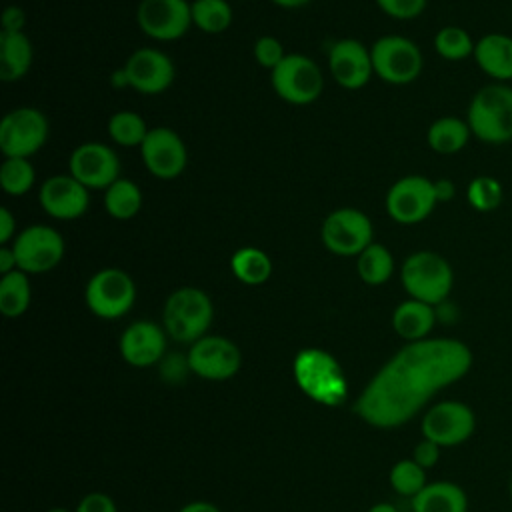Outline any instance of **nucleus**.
I'll use <instances>...</instances> for the list:
<instances>
[{
	"label": "nucleus",
	"instance_id": "f257e3e1",
	"mask_svg": "<svg viewBox=\"0 0 512 512\" xmlns=\"http://www.w3.org/2000/svg\"><path fill=\"white\" fill-rule=\"evenodd\" d=\"M474 364L468 344L456 338L406 342L368 380L354 400V414L374 428L410 422L440 390L462 380Z\"/></svg>",
	"mask_w": 512,
	"mask_h": 512
},
{
	"label": "nucleus",
	"instance_id": "f03ea898",
	"mask_svg": "<svg viewBox=\"0 0 512 512\" xmlns=\"http://www.w3.org/2000/svg\"><path fill=\"white\" fill-rule=\"evenodd\" d=\"M298 388L322 406H340L348 398V382L340 362L322 348H302L292 362Z\"/></svg>",
	"mask_w": 512,
	"mask_h": 512
},
{
	"label": "nucleus",
	"instance_id": "7ed1b4c3",
	"mask_svg": "<svg viewBox=\"0 0 512 512\" xmlns=\"http://www.w3.org/2000/svg\"><path fill=\"white\" fill-rule=\"evenodd\" d=\"M466 122L472 136L484 144L512 142V86L504 82L480 86L470 98Z\"/></svg>",
	"mask_w": 512,
	"mask_h": 512
},
{
	"label": "nucleus",
	"instance_id": "20e7f679",
	"mask_svg": "<svg viewBox=\"0 0 512 512\" xmlns=\"http://www.w3.org/2000/svg\"><path fill=\"white\" fill-rule=\"evenodd\" d=\"M214 318V306L210 296L194 286H182L174 290L162 312V328L166 334L182 344H192L206 336Z\"/></svg>",
	"mask_w": 512,
	"mask_h": 512
},
{
	"label": "nucleus",
	"instance_id": "39448f33",
	"mask_svg": "<svg viewBox=\"0 0 512 512\" xmlns=\"http://www.w3.org/2000/svg\"><path fill=\"white\" fill-rule=\"evenodd\" d=\"M400 280L410 298L438 306L452 292L454 270L442 254L418 250L402 262Z\"/></svg>",
	"mask_w": 512,
	"mask_h": 512
},
{
	"label": "nucleus",
	"instance_id": "423d86ee",
	"mask_svg": "<svg viewBox=\"0 0 512 512\" xmlns=\"http://www.w3.org/2000/svg\"><path fill=\"white\" fill-rule=\"evenodd\" d=\"M370 56L374 74L388 84H410L424 68V56L416 42L400 34L378 38L370 48Z\"/></svg>",
	"mask_w": 512,
	"mask_h": 512
},
{
	"label": "nucleus",
	"instance_id": "0eeeda50",
	"mask_svg": "<svg viewBox=\"0 0 512 512\" xmlns=\"http://www.w3.org/2000/svg\"><path fill=\"white\" fill-rule=\"evenodd\" d=\"M84 300L94 316L114 320L134 306L136 284L122 268H102L88 280Z\"/></svg>",
	"mask_w": 512,
	"mask_h": 512
},
{
	"label": "nucleus",
	"instance_id": "6e6552de",
	"mask_svg": "<svg viewBox=\"0 0 512 512\" xmlns=\"http://www.w3.org/2000/svg\"><path fill=\"white\" fill-rule=\"evenodd\" d=\"M274 92L288 104H312L324 88V76L318 64L304 54H286L270 72Z\"/></svg>",
	"mask_w": 512,
	"mask_h": 512
},
{
	"label": "nucleus",
	"instance_id": "1a4fd4ad",
	"mask_svg": "<svg viewBox=\"0 0 512 512\" xmlns=\"http://www.w3.org/2000/svg\"><path fill=\"white\" fill-rule=\"evenodd\" d=\"M422 438L442 448L464 444L476 430V414L462 400H440L432 404L420 422Z\"/></svg>",
	"mask_w": 512,
	"mask_h": 512
},
{
	"label": "nucleus",
	"instance_id": "9d476101",
	"mask_svg": "<svg viewBox=\"0 0 512 512\" xmlns=\"http://www.w3.org/2000/svg\"><path fill=\"white\" fill-rule=\"evenodd\" d=\"M48 140V118L30 106L10 110L0 122L4 158H30Z\"/></svg>",
	"mask_w": 512,
	"mask_h": 512
},
{
	"label": "nucleus",
	"instance_id": "9b49d317",
	"mask_svg": "<svg viewBox=\"0 0 512 512\" xmlns=\"http://www.w3.org/2000/svg\"><path fill=\"white\" fill-rule=\"evenodd\" d=\"M384 202L386 212L394 222L406 226L418 224L426 220L438 204L434 180L420 174L402 176L390 186Z\"/></svg>",
	"mask_w": 512,
	"mask_h": 512
},
{
	"label": "nucleus",
	"instance_id": "f8f14e48",
	"mask_svg": "<svg viewBox=\"0 0 512 512\" xmlns=\"http://www.w3.org/2000/svg\"><path fill=\"white\" fill-rule=\"evenodd\" d=\"M320 236L332 254L358 256L372 244V222L358 208H338L324 218Z\"/></svg>",
	"mask_w": 512,
	"mask_h": 512
},
{
	"label": "nucleus",
	"instance_id": "ddd939ff",
	"mask_svg": "<svg viewBox=\"0 0 512 512\" xmlns=\"http://www.w3.org/2000/svg\"><path fill=\"white\" fill-rule=\"evenodd\" d=\"M12 248L16 252L18 268L26 274L48 272L64 258V238L46 224H32L18 232Z\"/></svg>",
	"mask_w": 512,
	"mask_h": 512
},
{
	"label": "nucleus",
	"instance_id": "4468645a",
	"mask_svg": "<svg viewBox=\"0 0 512 512\" xmlns=\"http://www.w3.org/2000/svg\"><path fill=\"white\" fill-rule=\"evenodd\" d=\"M188 366L200 378L226 380L232 378L242 366L240 348L224 336L206 334L190 344Z\"/></svg>",
	"mask_w": 512,
	"mask_h": 512
},
{
	"label": "nucleus",
	"instance_id": "2eb2a0df",
	"mask_svg": "<svg viewBox=\"0 0 512 512\" xmlns=\"http://www.w3.org/2000/svg\"><path fill=\"white\" fill-rule=\"evenodd\" d=\"M140 156L148 172L160 180H172L180 176L188 162L186 144L178 132L160 126L150 128L140 144Z\"/></svg>",
	"mask_w": 512,
	"mask_h": 512
},
{
	"label": "nucleus",
	"instance_id": "dca6fc26",
	"mask_svg": "<svg viewBox=\"0 0 512 512\" xmlns=\"http://www.w3.org/2000/svg\"><path fill=\"white\" fill-rule=\"evenodd\" d=\"M140 30L156 40H178L192 26V10L186 0H142L136 10Z\"/></svg>",
	"mask_w": 512,
	"mask_h": 512
},
{
	"label": "nucleus",
	"instance_id": "f3484780",
	"mask_svg": "<svg viewBox=\"0 0 512 512\" xmlns=\"http://www.w3.org/2000/svg\"><path fill=\"white\" fill-rule=\"evenodd\" d=\"M68 168L88 190H106L120 178V160L116 152L102 142H84L76 146L70 154Z\"/></svg>",
	"mask_w": 512,
	"mask_h": 512
},
{
	"label": "nucleus",
	"instance_id": "a211bd4d",
	"mask_svg": "<svg viewBox=\"0 0 512 512\" xmlns=\"http://www.w3.org/2000/svg\"><path fill=\"white\" fill-rule=\"evenodd\" d=\"M124 80L140 94H160L170 88L174 82L176 70L172 60L156 48H138L134 50L124 68Z\"/></svg>",
	"mask_w": 512,
	"mask_h": 512
},
{
	"label": "nucleus",
	"instance_id": "6ab92c4d",
	"mask_svg": "<svg viewBox=\"0 0 512 512\" xmlns=\"http://www.w3.org/2000/svg\"><path fill=\"white\" fill-rule=\"evenodd\" d=\"M38 200L42 210L56 220H76L90 204L88 188L72 174H56L42 182Z\"/></svg>",
	"mask_w": 512,
	"mask_h": 512
},
{
	"label": "nucleus",
	"instance_id": "aec40b11",
	"mask_svg": "<svg viewBox=\"0 0 512 512\" xmlns=\"http://www.w3.org/2000/svg\"><path fill=\"white\" fill-rule=\"evenodd\" d=\"M328 70L346 90L362 88L374 74L370 50L354 38H342L328 52Z\"/></svg>",
	"mask_w": 512,
	"mask_h": 512
},
{
	"label": "nucleus",
	"instance_id": "412c9836",
	"mask_svg": "<svg viewBox=\"0 0 512 512\" xmlns=\"http://www.w3.org/2000/svg\"><path fill=\"white\" fill-rule=\"evenodd\" d=\"M166 330L152 320H136L120 336V356L134 368L158 364L166 352Z\"/></svg>",
	"mask_w": 512,
	"mask_h": 512
},
{
	"label": "nucleus",
	"instance_id": "4be33fe9",
	"mask_svg": "<svg viewBox=\"0 0 512 512\" xmlns=\"http://www.w3.org/2000/svg\"><path fill=\"white\" fill-rule=\"evenodd\" d=\"M472 58L492 82L508 84L512 80V36L502 32L480 36Z\"/></svg>",
	"mask_w": 512,
	"mask_h": 512
},
{
	"label": "nucleus",
	"instance_id": "5701e85b",
	"mask_svg": "<svg viewBox=\"0 0 512 512\" xmlns=\"http://www.w3.org/2000/svg\"><path fill=\"white\" fill-rule=\"evenodd\" d=\"M434 324H436V306L416 298H408L400 302L392 312V328L406 342L430 338Z\"/></svg>",
	"mask_w": 512,
	"mask_h": 512
},
{
	"label": "nucleus",
	"instance_id": "b1692460",
	"mask_svg": "<svg viewBox=\"0 0 512 512\" xmlns=\"http://www.w3.org/2000/svg\"><path fill=\"white\" fill-rule=\"evenodd\" d=\"M410 506L412 512H468V496L456 482L436 480L410 498Z\"/></svg>",
	"mask_w": 512,
	"mask_h": 512
},
{
	"label": "nucleus",
	"instance_id": "393cba45",
	"mask_svg": "<svg viewBox=\"0 0 512 512\" xmlns=\"http://www.w3.org/2000/svg\"><path fill=\"white\" fill-rule=\"evenodd\" d=\"M32 66V42L20 32L2 30L0 32V78L4 82H14L26 76Z\"/></svg>",
	"mask_w": 512,
	"mask_h": 512
},
{
	"label": "nucleus",
	"instance_id": "a878e982",
	"mask_svg": "<svg viewBox=\"0 0 512 512\" xmlns=\"http://www.w3.org/2000/svg\"><path fill=\"white\" fill-rule=\"evenodd\" d=\"M470 138H472V132L466 118H458V116H440L428 126V132H426L428 146L442 156L458 154L468 144Z\"/></svg>",
	"mask_w": 512,
	"mask_h": 512
},
{
	"label": "nucleus",
	"instance_id": "bb28decb",
	"mask_svg": "<svg viewBox=\"0 0 512 512\" xmlns=\"http://www.w3.org/2000/svg\"><path fill=\"white\" fill-rule=\"evenodd\" d=\"M232 274L248 286H260L272 276L270 256L254 246H244L232 254L230 260Z\"/></svg>",
	"mask_w": 512,
	"mask_h": 512
},
{
	"label": "nucleus",
	"instance_id": "cd10ccee",
	"mask_svg": "<svg viewBox=\"0 0 512 512\" xmlns=\"http://www.w3.org/2000/svg\"><path fill=\"white\" fill-rule=\"evenodd\" d=\"M356 270L360 280L368 286L386 284L394 274V256L384 244L372 242L356 256Z\"/></svg>",
	"mask_w": 512,
	"mask_h": 512
},
{
	"label": "nucleus",
	"instance_id": "c85d7f7f",
	"mask_svg": "<svg viewBox=\"0 0 512 512\" xmlns=\"http://www.w3.org/2000/svg\"><path fill=\"white\" fill-rule=\"evenodd\" d=\"M104 208L114 220H130L142 208V192L136 182L118 178L104 190Z\"/></svg>",
	"mask_w": 512,
	"mask_h": 512
},
{
	"label": "nucleus",
	"instance_id": "c756f323",
	"mask_svg": "<svg viewBox=\"0 0 512 512\" xmlns=\"http://www.w3.org/2000/svg\"><path fill=\"white\" fill-rule=\"evenodd\" d=\"M32 290L28 274L18 270H12L8 274H2L0 278V312L6 318H18L22 316L30 306Z\"/></svg>",
	"mask_w": 512,
	"mask_h": 512
},
{
	"label": "nucleus",
	"instance_id": "7c9ffc66",
	"mask_svg": "<svg viewBox=\"0 0 512 512\" xmlns=\"http://www.w3.org/2000/svg\"><path fill=\"white\" fill-rule=\"evenodd\" d=\"M476 40L462 26H444L434 36V50L448 62H462L472 58Z\"/></svg>",
	"mask_w": 512,
	"mask_h": 512
},
{
	"label": "nucleus",
	"instance_id": "2f4dec72",
	"mask_svg": "<svg viewBox=\"0 0 512 512\" xmlns=\"http://www.w3.org/2000/svg\"><path fill=\"white\" fill-rule=\"evenodd\" d=\"M192 24L206 34H220L232 24V8L226 0H194Z\"/></svg>",
	"mask_w": 512,
	"mask_h": 512
},
{
	"label": "nucleus",
	"instance_id": "473e14b6",
	"mask_svg": "<svg viewBox=\"0 0 512 512\" xmlns=\"http://www.w3.org/2000/svg\"><path fill=\"white\" fill-rule=\"evenodd\" d=\"M108 136L120 144V146H138L144 142L146 134H148V126L144 122V118L138 112L132 110H120L116 114H112L108 118L106 124Z\"/></svg>",
	"mask_w": 512,
	"mask_h": 512
},
{
	"label": "nucleus",
	"instance_id": "72a5a7b5",
	"mask_svg": "<svg viewBox=\"0 0 512 512\" xmlns=\"http://www.w3.org/2000/svg\"><path fill=\"white\" fill-rule=\"evenodd\" d=\"M466 202L476 212H492L504 202V186L490 174L474 176L466 186Z\"/></svg>",
	"mask_w": 512,
	"mask_h": 512
},
{
	"label": "nucleus",
	"instance_id": "f704fd0d",
	"mask_svg": "<svg viewBox=\"0 0 512 512\" xmlns=\"http://www.w3.org/2000/svg\"><path fill=\"white\" fill-rule=\"evenodd\" d=\"M36 180L30 158H4L0 166V186L10 196L26 194Z\"/></svg>",
	"mask_w": 512,
	"mask_h": 512
},
{
	"label": "nucleus",
	"instance_id": "c9c22d12",
	"mask_svg": "<svg viewBox=\"0 0 512 512\" xmlns=\"http://www.w3.org/2000/svg\"><path fill=\"white\" fill-rule=\"evenodd\" d=\"M388 480H390V486L396 494L408 496V498H414L428 484L426 470L420 464H416L412 458L398 460L390 468Z\"/></svg>",
	"mask_w": 512,
	"mask_h": 512
},
{
	"label": "nucleus",
	"instance_id": "e433bc0d",
	"mask_svg": "<svg viewBox=\"0 0 512 512\" xmlns=\"http://www.w3.org/2000/svg\"><path fill=\"white\" fill-rule=\"evenodd\" d=\"M254 58L262 68H268L270 72L286 58L284 46L274 36H260L254 42Z\"/></svg>",
	"mask_w": 512,
	"mask_h": 512
},
{
	"label": "nucleus",
	"instance_id": "4c0bfd02",
	"mask_svg": "<svg viewBox=\"0 0 512 512\" xmlns=\"http://www.w3.org/2000/svg\"><path fill=\"white\" fill-rule=\"evenodd\" d=\"M378 8L398 20H410L426 10L428 0H376Z\"/></svg>",
	"mask_w": 512,
	"mask_h": 512
},
{
	"label": "nucleus",
	"instance_id": "58836bf2",
	"mask_svg": "<svg viewBox=\"0 0 512 512\" xmlns=\"http://www.w3.org/2000/svg\"><path fill=\"white\" fill-rule=\"evenodd\" d=\"M440 450H442V446H438L436 442H432V440H428V438H422V440L414 446L410 458H412L416 464H420L424 470H428V468H434V466L438 464V460H440Z\"/></svg>",
	"mask_w": 512,
	"mask_h": 512
},
{
	"label": "nucleus",
	"instance_id": "ea45409f",
	"mask_svg": "<svg viewBox=\"0 0 512 512\" xmlns=\"http://www.w3.org/2000/svg\"><path fill=\"white\" fill-rule=\"evenodd\" d=\"M74 512H118L114 500L104 492H88L80 498Z\"/></svg>",
	"mask_w": 512,
	"mask_h": 512
},
{
	"label": "nucleus",
	"instance_id": "a19ab883",
	"mask_svg": "<svg viewBox=\"0 0 512 512\" xmlns=\"http://www.w3.org/2000/svg\"><path fill=\"white\" fill-rule=\"evenodd\" d=\"M24 12L18 6H8L2 14V30H10V32H20L24 28Z\"/></svg>",
	"mask_w": 512,
	"mask_h": 512
},
{
	"label": "nucleus",
	"instance_id": "79ce46f5",
	"mask_svg": "<svg viewBox=\"0 0 512 512\" xmlns=\"http://www.w3.org/2000/svg\"><path fill=\"white\" fill-rule=\"evenodd\" d=\"M14 236H16V220L12 212L6 206H2L0 208V244L6 246Z\"/></svg>",
	"mask_w": 512,
	"mask_h": 512
},
{
	"label": "nucleus",
	"instance_id": "37998d69",
	"mask_svg": "<svg viewBox=\"0 0 512 512\" xmlns=\"http://www.w3.org/2000/svg\"><path fill=\"white\" fill-rule=\"evenodd\" d=\"M434 192H436V200L438 202H450L456 194V188H454V182L448 180V178H438L434 180Z\"/></svg>",
	"mask_w": 512,
	"mask_h": 512
},
{
	"label": "nucleus",
	"instance_id": "c03bdc74",
	"mask_svg": "<svg viewBox=\"0 0 512 512\" xmlns=\"http://www.w3.org/2000/svg\"><path fill=\"white\" fill-rule=\"evenodd\" d=\"M12 270H18V260H16V252L12 246H2L0 248V272L8 274Z\"/></svg>",
	"mask_w": 512,
	"mask_h": 512
},
{
	"label": "nucleus",
	"instance_id": "a18cd8bd",
	"mask_svg": "<svg viewBox=\"0 0 512 512\" xmlns=\"http://www.w3.org/2000/svg\"><path fill=\"white\" fill-rule=\"evenodd\" d=\"M178 512H222V510L216 504H212V502L196 500V502H190V504L182 506Z\"/></svg>",
	"mask_w": 512,
	"mask_h": 512
},
{
	"label": "nucleus",
	"instance_id": "49530a36",
	"mask_svg": "<svg viewBox=\"0 0 512 512\" xmlns=\"http://www.w3.org/2000/svg\"><path fill=\"white\" fill-rule=\"evenodd\" d=\"M272 2L278 4V6H282V8H300V6L308 4L310 0H272Z\"/></svg>",
	"mask_w": 512,
	"mask_h": 512
},
{
	"label": "nucleus",
	"instance_id": "de8ad7c7",
	"mask_svg": "<svg viewBox=\"0 0 512 512\" xmlns=\"http://www.w3.org/2000/svg\"><path fill=\"white\" fill-rule=\"evenodd\" d=\"M368 512H398V508L394 504H390V502H378Z\"/></svg>",
	"mask_w": 512,
	"mask_h": 512
},
{
	"label": "nucleus",
	"instance_id": "09e8293b",
	"mask_svg": "<svg viewBox=\"0 0 512 512\" xmlns=\"http://www.w3.org/2000/svg\"><path fill=\"white\" fill-rule=\"evenodd\" d=\"M46 512H70V510H66V508H50Z\"/></svg>",
	"mask_w": 512,
	"mask_h": 512
},
{
	"label": "nucleus",
	"instance_id": "8fccbe9b",
	"mask_svg": "<svg viewBox=\"0 0 512 512\" xmlns=\"http://www.w3.org/2000/svg\"><path fill=\"white\" fill-rule=\"evenodd\" d=\"M508 494H510V502H512V476H510V482H508Z\"/></svg>",
	"mask_w": 512,
	"mask_h": 512
}]
</instances>
